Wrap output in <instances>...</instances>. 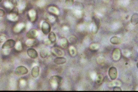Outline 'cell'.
<instances>
[{"mask_svg":"<svg viewBox=\"0 0 138 92\" xmlns=\"http://www.w3.org/2000/svg\"><path fill=\"white\" fill-rule=\"evenodd\" d=\"M50 82L52 88L56 89L63 82V78L58 75H54L50 77Z\"/></svg>","mask_w":138,"mask_h":92,"instance_id":"cell-1","label":"cell"},{"mask_svg":"<svg viewBox=\"0 0 138 92\" xmlns=\"http://www.w3.org/2000/svg\"><path fill=\"white\" fill-rule=\"evenodd\" d=\"M94 24L92 28V32L94 33H97L99 28L100 24V20L98 18L95 17L93 18Z\"/></svg>","mask_w":138,"mask_h":92,"instance_id":"cell-5","label":"cell"},{"mask_svg":"<svg viewBox=\"0 0 138 92\" xmlns=\"http://www.w3.org/2000/svg\"><path fill=\"white\" fill-rule=\"evenodd\" d=\"M27 53L28 56L32 59H36L38 56V52L33 48H29L27 50Z\"/></svg>","mask_w":138,"mask_h":92,"instance_id":"cell-8","label":"cell"},{"mask_svg":"<svg viewBox=\"0 0 138 92\" xmlns=\"http://www.w3.org/2000/svg\"><path fill=\"white\" fill-rule=\"evenodd\" d=\"M37 43V41L35 39H29L26 42V44L28 47H31L35 45Z\"/></svg>","mask_w":138,"mask_h":92,"instance_id":"cell-16","label":"cell"},{"mask_svg":"<svg viewBox=\"0 0 138 92\" xmlns=\"http://www.w3.org/2000/svg\"><path fill=\"white\" fill-rule=\"evenodd\" d=\"M75 7L78 10H81L84 8L83 5L82 3L80 2H75Z\"/></svg>","mask_w":138,"mask_h":92,"instance_id":"cell-26","label":"cell"},{"mask_svg":"<svg viewBox=\"0 0 138 92\" xmlns=\"http://www.w3.org/2000/svg\"><path fill=\"white\" fill-rule=\"evenodd\" d=\"M48 11L50 13L55 15H59L60 12L58 9L54 6L50 7L48 8Z\"/></svg>","mask_w":138,"mask_h":92,"instance_id":"cell-19","label":"cell"},{"mask_svg":"<svg viewBox=\"0 0 138 92\" xmlns=\"http://www.w3.org/2000/svg\"><path fill=\"white\" fill-rule=\"evenodd\" d=\"M48 39L52 43L56 42V35L53 32H50L48 36Z\"/></svg>","mask_w":138,"mask_h":92,"instance_id":"cell-20","label":"cell"},{"mask_svg":"<svg viewBox=\"0 0 138 92\" xmlns=\"http://www.w3.org/2000/svg\"><path fill=\"white\" fill-rule=\"evenodd\" d=\"M48 20L50 22H55L56 20V18L54 16L52 15H50L48 17Z\"/></svg>","mask_w":138,"mask_h":92,"instance_id":"cell-29","label":"cell"},{"mask_svg":"<svg viewBox=\"0 0 138 92\" xmlns=\"http://www.w3.org/2000/svg\"><path fill=\"white\" fill-rule=\"evenodd\" d=\"M15 49L18 51H21L22 49V43L20 41H18L16 43L15 46Z\"/></svg>","mask_w":138,"mask_h":92,"instance_id":"cell-23","label":"cell"},{"mask_svg":"<svg viewBox=\"0 0 138 92\" xmlns=\"http://www.w3.org/2000/svg\"><path fill=\"white\" fill-rule=\"evenodd\" d=\"M18 11L17 9H13L8 16L9 19L13 21L17 20L18 19Z\"/></svg>","mask_w":138,"mask_h":92,"instance_id":"cell-10","label":"cell"},{"mask_svg":"<svg viewBox=\"0 0 138 92\" xmlns=\"http://www.w3.org/2000/svg\"><path fill=\"white\" fill-rule=\"evenodd\" d=\"M25 27V25L23 23H19L16 25L14 28V31L17 33H18L23 29Z\"/></svg>","mask_w":138,"mask_h":92,"instance_id":"cell-17","label":"cell"},{"mask_svg":"<svg viewBox=\"0 0 138 92\" xmlns=\"http://www.w3.org/2000/svg\"><path fill=\"white\" fill-rule=\"evenodd\" d=\"M100 46L97 43H93L90 45V49L92 50H96L98 49Z\"/></svg>","mask_w":138,"mask_h":92,"instance_id":"cell-25","label":"cell"},{"mask_svg":"<svg viewBox=\"0 0 138 92\" xmlns=\"http://www.w3.org/2000/svg\"><path fill=\"white\" fill-rule=\"evenodd\" d=\"M16 42L12 39H10L6 40L2 46V49L8 50L12 49L15 47Z\"/></svg>","mask_w":138,"mask_h":92,"instance_id":"cell-3","label":"cell"},{"mask_svg":"<svg viewBox=\"0 0 138 92\" xmlns=\"http://www.w3.org/2000/svg\"><path fill=\"white\" fill-rule=\"evenodd\" d=\"M28 72V70L23 66L18 67L16 68L15 70L16 74L18 75H22L26 74Z\"/></svg>","mask_w":138,"mask_h":92,"instance_id":"cell-4","label":"cell"},{"mask_svg":"<svg viewBox=\"0 0 138 92\" xmlns=\"http://www.w3.org/2000/svg\"><path fill=\"white\" fill-rule=\"evenodd\" d=\"M110 42L114 45H119L121 42V40L120 38L116 36L112 37L110 39Z\"/></svg>","mask_w":138,"mask_h":92,"instance_id":"cell-18","label":"cell"},{"mask_svg":"<svg viewBox=\"0 0 138 92\" xmlns=\"http://www.w3.org/2000/svg\"><path fill=\"white\" fill-rule=\"evenodd\" d=\"M112 56L113 59L115 61H118L121 58V51L118 48H116L113 52Z\"/></svg>","mask_w":138,"mask_h":92,"instance_id":"cell-7","label":"cell"},{"mask_svg":"<svg viewBox=\"0 0 138 92\" xmlns=\"http://www.w3.org/2000/svg\"><path fill=\"white\" fill-rule=\"evenodd\" d=\"M74 0H66L65 3L67 6H70L74 3Z\"/></svg>","mask_w":138,"mask_h":92,"instance_id":"cell-28","label":"cell"},{"mask_svg":"<svg viewBox=\"0 0 138 92\" xmlns=\"http://www.w3.org/2000/svg\"><path fill=\"white\" fill-rule=\"evenodd\" d=\"M48 53L46 49H43L41 50L40 52V55L41 57L42 58H45L48 56Z\"/></svg>","mask_w":138,"mask_h":92,"instance_id":"cell-24","label":"cell"},{"mask_svg":"<svg viewBox=\"0 0 138 92\" xmlns=\"http://www.w3.org/2000/svg\"><path fill=\"white\" fill-rule=\"evenodd\" d=\"M5 11L3 9H0V17H3L5 15Z\"/></svg>","mask_w":138,"mask_h":92,"instance_id":"cell-31","label":"cell"},{"mask_svg":"<svg viewBox=\"0 0 138 92\" xmlns=\"http://www.w3.org/2000/svg\"><path fill=\"white\" fill-rule=\"evenodd\" d=\"M6 39V37L5 36L2 35H0V43L4 42Z\"/></svg>","mask_w":138,"mask_h":92,"instance_id":"cell-30","label":"cell"},{"mask_svg":"<svg viewBox=\"0 0 138 92\" xmlns=\"http://www.w3.org/2000/svg\"><path fill=\"white\" fill-rule=\"evenodd\" d=\"M52 52L55 55L59 57H61L64 55V53L62 50L57 47L52 48Z\"/></svg>","mask_w":138,"mask_h":92,"instance_id":"cell-12","label":"cell"},{"mask_svg":"<svg viewBox=\"0 0 138 92\" xmlns=\"http://www.w3.org/2000/svg\"><path fill=\"white\" fill-rule=\"evenodd\" d=\"M131 22L133 25H137L138 22V15L137 13H134L132 16L131 19Z\"/></svg>","mask_w":138,"mask_h":92,"instance_id":"cell-22","label":"cell"},{"mask_svg":"<svg viewBox=\"0 0 138 92\" xmlns=\"http://www.w3.org/2000/svg\"><path fill=\"white\" fill-rule=\"evenodd\" d=\"M41 30L44 34L47 35L51 31V26L48 22L46 21H43L41 25Z\"/></svg>","mask_w":138,"mask_h":92,"instance_id":"cell-2","label":"cell"},{"mask_svg":"<svg viewBox=\"0 0 138 92\" xmlns=\"http://www.w3.org/2000/svg\"><path fill=\"white\" fill-rule=\"evenodd\" d=\"M114 91H121V88H120L119 87H117V86H115V87L114 88Z\"/></svg>","mask_w":138,"mask_h":92,"instance_id":"cell-33","label":"cell"},{"mask_svg":"<svg viewBox=\"0 0 138 92\" xmlns=\"http://www.w3.org/2000/svg\"><path fill=\"white\" fill-rule=\"evenodd\" d=\"M38 32L36 29H33L30 30L26 34L27 37L29 39H35L37 37Z\"/></svg>","mask_w":138,"mask_h":92,"instance_id":"cell-6","label":"cell"},{"mask_svg":"<svg viewBox=\"0 0 138 92\" xmlns=\"http://www.w3.org/2000/svg\"><path fill=\"white\" fill-rule=\"evenodd\" d=\"M63 29L64 31H68L69 29V27L66 26H64L63 27Z\"/></svg>","mask_w":138,"mask_h":92,"instance_id":"cell-34","label":"cell"},{"mask_svg":"<svg viewBox=\"0 0 138 92\" xmlns=\"http://www.w3.org/2000/svg\"><path fill=\"white\" fill-rule=\"evenodd\" d=\"M69 54L71 56L75 57L77 54V51L76 48L73 46H71L69 49Z\"/></svg>","mask_w":138,"mask_h":92,"instance_id":"cell-21","label":"cell"},{"mask_svg":"<svg viewBox=\"0 0 138 92\" xmlns=\"http://www.w3.org/2000/svg\"><path fill=\"white\" fill-rule=\"evenodd\" d=\"M2 0H0V3L2 1Z\"/></svg>","mask_w":138,"mask_h":92,"instance_id":"cell-35","label":"cell"},{"mask_svg":"<svg viewBox=\"0 0 138 92\" xmlns=\"http://www.w3.org/2000/svg\"><path fill=\"white\" fill-rule=\"evenodd\" d=\"M69 40L70 42L73 44H75L77 42V39L75 37L73 36H70L69 38Z\"/></svg>","mask_w":138,"mask_h":92,"instance_id":"cell-27","label":"cell"},{"mask_svg":"<svg viewBox=\"0 0 138 92\" xmlns=\"http://www.w3.org/2000/svg\"></svg>","mask_w":138,"mask_h":92,"instance_id":"cell-36","label":"cell"},{"mask_svg":"<svg viewBox=\"0 0 138 92\" xmlns=\"http://www.w3.org/2000/svg\"><path fill=\"white\" fill-rule=\"evenodd\" d=\"M108 73L109 76L112 80H114L116 79L117 76V71L116 68L112 67L110 68Z\"/></svg>","mask_w":138,"mask_h":92,"instance_id":"cell-9","label":"cell"},{"mask_svg":"<svg viewBox=\"0 0 138 92\" xmlns=\"http://www.w3.org/2000/svg\"><path fill=\"white\" fill-rule=\"evenodd\" d=\"M44 43L46 45H50L52 43L48 39H46L44 41Z\"/></svg>","mask_w":138,"mask_h":92,"instance_id":"cell-32","label":"cell"},{"mask_svg":"<svg viewBox=\"0 0 138 92\" xmlns=\"http://www.w3.org/2000/svg\"><path fill=\"white\" fill-rule=\"evenodd\" d=\"M59 44L61 47L64 49H66L68 47V41L66 38H62L59 42Z\"/></svg>","mask_w":138,"mask_h":92,"instance_id":"cell-15","label":"cell"},{"mask_svg":"<svg viewBox=\"0 0 138 92\" xmlns=\"http://www.w3.org/2000/svg\"><path fill=\"white\" fill-rule=\"evenodd\" d=\"M37 13L36 11L34 10H32L29 11L28 13V16L29 19L32 22L35 21L37 18Z\"/></svg>","mask_w":138,"mask_h":92,"instance_id":"cell-11","label":"cell"},{"mask_svg":"<svg viewBox=\"0 0 138 92\" xmlns=\"http://www.w3.org/2000/svg\"><path fill=\"white\" fill-rule=\"evenodd\" d=\"M40 73V68L37 66H35L32 69L31 75L33 77L36 78L38 77Z\"/></svg>","mask_w":138,"mask_h":92,"instance_id":"cell-13","label":"cell"},{"mask_svg":"<svg viewBox=\"0 0 138 92\" xmlns=\"http://www.w3.org/2000/svg\"><path fill=\"white\" fill-rule=\"evenodd\" d=\"M66 59L64 57H59L55 59L54 62L57 65H61L66 63Z\"/></svg>","mask_w":138,"mask_h":92,"instance_id":"cell-14","label":"cell"}]
</instances>
